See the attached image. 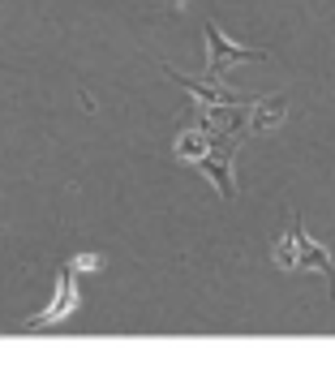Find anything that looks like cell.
I'll return each mask as SVG.
<instances>
[{
  "instance_id": "6da1fadb",
  "label": "cell",
  "mask_w": 335,
  "mask_h": 365,
  "mask_svg": "<svg viewBox=\"0 0 335 365\" xmlns=\"http://www.w3.org/2000/svg\"><path fill=\"white\" fill-rule=\"evenodd\" d=\"M271 258H275V267H279V271H314V267H318V271L326 275L331 292H335V267H331V254L305 237L301 215H292V228H288V237H284V241H275Z\"/></svg>"
},
{
  "instance_id": "7a4b0ae2",
  "label": "cell",
  "mask_w": 335,
  "mask_h": 365,
  "mask_svg": "<svg viewBox=\"0 0 335 365\" xmlns=\"http://www.w3.org/2000/svg\"><path fill=\"white\" fill-rule=\"evenodd\" d=\"M73 267L65 262L61 271H56V292H52V301L39 309V314H31L26 318V327H56V322H65V318H73V309L82 305V297H78V284H73Z\"/></svg>"
},
{
  "instance_id": "3957f363",
  "label": "cell",
  "mask_w": 335,
  "mask_h": 365,
  "mask_svg": "<svg viewBox=\"0 0 335 365\" xmlns=\"http://www.w3.org/2000/svg\"><path fill=\"white\" fill-rule=\"evenodd\" d=\"M207 69H211V78H220L232 61H262L267 52H258V48H241V43H228L224 39V31L215 26V22H207Z\"/></svg>"
},
{
  "instance_id": "277c9868",
  "label": "cell",
  "mask_w": 335,
  "mask_h": 365,
  "mask_svg": "<svg viewBox=\"0 0 335 365\" xmlns=\"http://www.w3.org/2000/svg\"><path fill=\"white\" fill-rule=\"evenodd\" d=\"M232 146H237V138H228L220 150L211 146V150L198 159V168H202L207 176H215V185H220V194H224V198H232V176H228V159H232Z\"/></svg>"
},
{
  "instance_id": "5b68a950",
  "label": "cell",
  "mask_w": 335,
  "mask_h": 365,
  "mask_svg": "<svg viewBox=\"0 0 335 365\" xmlns=\"http://www.w3.org/2000/svg\"><path fill=\"white\" fill-rule=\"evenodd\" d=\"M211 146H215V133H211V129H190V133L177 138V159H194V163H198Z\"/></svg>"
},
{
  "instance_id": "8992f818",
  "label": "cell",
  "mask_w": 335,
  "mask_h": 365,
  "mask_svg": "<svg viewBox=\"0 0 335 365\" xmlns=\"http://www.w3.org/2000/svg\"><path fill=\"white\" fill-rule=\"evenodd\" d=\"M284 112H288V103H284V95H271V99H258V108H254V120H249V129H254V133H262V129H271V125H279V120H284Z\"/></svg>"
},
{
  "instance_id": "52a82bcc",
  "label": "cell",
  "mask_w": 335,
  "mask_h": 365,
  "mask_svg": "<svg viewBox=\"0 0 335 365\" xmlns=\"http://www.w3.org/2000/svg\"><path fill=\"white\" fill-rule=\"evenodd\" d=\"M168 73H172V69H168ZM177 78V73H172ZM185 91H194L202 103H211V108H220V103H237V95H228V91H220V86H202V82H194V78H177Z\"/></svg>"
},
{
  "instance_id": "ba28073f",
  "label": "cell",
  "mask_w": 335,
  "mask_h": 365,
  "mask_svg": "<svg viewBox=\"0 0 335 365\" xmlns=\"http://www.w3.org/2000/svg\"><path fill=\"white\" fill-rule=\"evenodd\" d=\"M69 267H73L78 275H91V271H99V267H103V258H99V254H73V258H69Z\"/></svg>"
}]
</instances>
